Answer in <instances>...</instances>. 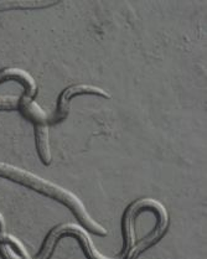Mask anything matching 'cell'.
Listing matches in <instances>:
<instances>
[{
    "label": "cell",
    "instance_id": "6da1fadb",
    "mask_svg": "<svg viewBox=\"0 0 207 259\" xmlns=\"http://www.w3.org/2000/svg\"><path fill=\"white\" fill-rule=\"evenodd\" d=\"M82 92L98 93V95L104 96V97H109V95H107V93H104L103 91L99 90V88H97V87L84 86V84H81V86L70 87V88H67V90L63 91L62 95H61V97H60L59 108H57V118L65 117V114H66V113H67V109H68V99L72 97L73 95H76V93H82Z\"/></svg>",
    "mask_w": 207,
    "mask_h": 259
}]
</instances>
